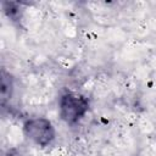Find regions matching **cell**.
Wrapping results in <instances>:
<instances>
[{"label": "cell", "mask_w": 156, "mask_h": 156, "mask_svg": "<svg viewBox=\"0 0 156 156\" xmlns=\"http://www.w3.org/2000/svg\"><path fill=\"white\" fill-rule=\"evenodd\" d=\"M89 108V101L85 96L77 93H66L60 99V115L69 124L80 119Z\"/></svg>", "instance_id": "1"}, {"label": "cell", "mask_w": 156, "mask_h": 156, "mask_svg": "<svg viewBox=\"0 0 156 156\" xmlns=\"http://www.w3.org/2000/svg\"><path fill=\"white\" fill-rule=\"evenodd\" d=\"M4 6V11L5 13L12 20V21H20L21 16H22V9L17 2H12V1H5L2 2Z\"/></svg>", "instance_id": "4"}, {"label": "cell", "mask_w": 156, "mask_h": 156, "mask_svg": "<svg viewBox=\"0 0 156 156\" xmlns=\"http://www.w3.org/2000/svg\"><path fill=\"white\" fill-rule=\"evenodd\" d=\"M24 134L37 145L46 146L55 138V129L51 122L46 118H32L24 123Z\"/></svg>", "instance_id": "2"}, {"label": "cell", "mask_w": 156, "mask_h": 156, "mask_svg": "<svg viewBox=\"0 0 156 156\" xmlns=\"http://www.w3.org/2000/svg\"><path fill=\"white\" fill-rule=\"evenodd\" d=\"M13 90V83L10 73L5 72L2 69L1 72V89H0V95H1V104L4 105L12 95Z\"/></svg>", "instance_id": "3"}]
</instances>
